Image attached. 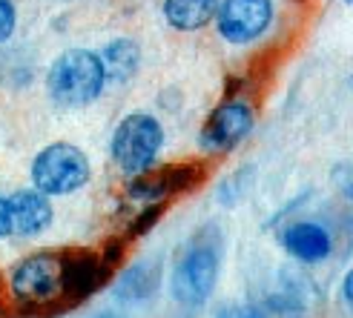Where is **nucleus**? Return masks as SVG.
Wrapping results in <instances>:
<instances>
[{
  "mask_svg": "<svg viewBox=\"0 0 353 318\" xmlns=\"http://www.w3.org/2000/svg\"><path fill=\"white\" fill-rule=\"evenodd\" d=\"M112 258L92 253H32L6 275L9 295L23 310H55L90 298L110 278Z\"/></svg>",
  "mask_w": 353,
  "mask_h": 318,
  "instance_id": "1",
  "label": "nucleus"
},
{
  "mask_svg": "<svg viewBox=\"0 0 353 318\" xmlns=\"http://www.w3.org/2000/svg\"><path fill=\"white\" fill-rule=\"evenodd\" d=\"M221 253L224 244L216 226H204L192 235L184 246L172 267V298L181 307H201L210 295H213L221 273Z\"/></svg>",
  "mask_w": 353,
  "mask_h": 318,
  "instance_id": "2",
  "label": "nucleus"
},
{
  "mask_svg": "<svg viewBox=\"0 0 353 318\" xmlns=\"http://www.w3.org/2000/svg\"><path fill=\"white\" fill-rule=\"evenodd\" d=\"M107 81V69L98 52L66 49L52 61L46 72V95L63 109H83L101 98Z\"/></svg>",
  "mask_w": 353,
  "mask_h": 318,
  "instance_id": "3",
  "label": "nucleus"
},
{
  "mask_svg": "<svg viewBox=\"0 0 353 318\" xmlns=\"http://www.w3.org/2000/svg\"><path fill=\"white\" fill-rule=\"evenodd\" d=\"M161 147H164L161 120L150 112H132L115 127L110 140V155L123 175L135 178V175H144L155 167Z\"/></svg>",
  "mask_w": 353,
  "mask_h": 318,
  "instance_id": "4",
  "label": "nucleus"
},
{
  "mask_svg": "<svg viewBox=\"0 0 353 318\" xmlns=\"http://www.w3.org/2000/svg\"><path fill=\"white\" fill-rule=\"evenodd\" d=\"M29 178L32 187H38L46 195L63 198V195H75L78 189L90 184L92 167L83 149H78L75 144H66V140H55V144L43 147L32 158Z\"/></svg>",
  "mask_w": 353,
  "mask_h": 318,
  "instance_id": "5",
  "label": "nucleus"
},
{
  "mask_svg": "<svg viewBox=\"0 0 353 318\" xmlns=\"http://www.w3.org/2000/svg\"><path fill=\"white\" fill-rule=\"evenodd\" d=\"M253 123H256L253 103H247L244 98H230L221 106H216L213 115L207 118L204 129L199 132V147L210 155L233 152L253 132Z\"/></svg>",
  "mask_w": 353,
  "mask_h": 318,
  "instance_id": "6",
  "label": "nucleus"
},
{
  "mask_svg": "<svg viewBox=\"0 0 353 318\" xmlns=\"http://www.w3.org/2000/svg\"><path fill=\"white\" fill-rule=\"evenodd\" d=\"M273 0H221L216 12V29L227 43L247 46L273 26Z\"/></svg>",
  "mask_w": 353,
  "mask_h": 318,
  "instance_id": "7",
  "label": "nucleus"
},
{
  "mask_svg": "<svg viewBox=\"0 0 353 318\" xmlns=\"http://www.w3.org/2000/svg\"><path fill=\"white\" fill-rule=\"evenodd\" d=\"M6 198H9V215H12V235L17 238H38L55 221L52 195L41 192L38 187H21Z\"/></svg>",
  "mask_w": 353,
  "mask_h": 318,
  "instance_id": "8",
  "label": "nucleus"
},
{
  "mask_svg": "<svg viewBox=\"0 0 353 318\" xmlns=\"http://www.w3.org/2000/svg\"><path fill=\"white\" fill-rule=\"evenodd\" d=\"M204 178V172L199 167H175V169H164V172H144L135 175L127 195L138 204H161L167 195H175V192H184L190 187H196Z\"/></svg>",
  "mask_w": 353,
  "mask_h": 318,
  "instance_id": "9",
  "label": "nucleus"
},
{
  "mask_svg": "<svg viewBox=\"0 0 353 318\" xmlns=\"http://www.w3.org/2000/svg\"><path fill=\"white\" fill-rule=\"evenodd\" d=\"M281 246L288 250V255H293L302 264H319L333 253V238L327 233V226L316 224V221H296L290 226H285L281 233Z\"/></svg>",
  "mask_w": 353,
  "mask_h": 318,
  "instance_id": "10",
  "label": "nucleus"
},
{
  "mask_svg": "<svg viewBox=\"0 0 353 318\" xmlns=\"http://www.w3.org/2000/svg\"><path fill=\"white\" fill-rule=\"evenodd\" d=\"M221 0H164V17L175 32H199L216 17Z\"/></svg>",
  "mask_w": 353,
  "mask_h": 318,
  "instance_id": "11",
  "label": "nucleus"
},
{
  "mask_svg": "<svg viewBox=\"0 0 353 318\" xmlns=\"http://www.w3.org/2000/svg\"><path fill=\"white\" fill-rule=\"evenodd\" d=\"M98 55H101V63H103V69H107L110 81H130L141 66V49L130 38L110 41Z\"/></svg>",
  "mask_w": 353,
  "mask_h": 318,
  "instance_id": "12",
  "label": "nucleus"
},
{
  "mask_svg": "<svg viewBox=\"0 0 353 318\" xmlns=\"http://www.w3.org/2000/svg\"><path fill=\"white\" fill-rule=\"evenodd\" d=\"M158 290V264L150 267V264H135V267L118 281L115 295L123 298V301H144Z\"/></svg>",
  "mask_w": 353,
  "mask_h": 318,
  "instance_id": "13",
  "label": "nucleus"
},
{
  "mask_svg": "<svg viewBox=\"0 0 353 318\" xmlns=\"http://www.w3.org/2000/svg\"><path fill=\"white\" fill-rule=\"evenodd\" d=\"M17 32V3L14 0H0V46L9 43Z\"/></svg>",
  "mask_w": 353,
  "mask_h": 318,
  "instance_id": "14",
  "label": "nucleus"
},
{
  "mask_svg": "<svg viewBox=\"0 0 353 318\" xmlns=\"http://www.w3.org/2000/svg\"><path fill=\"white\" fill-rule=\"evenodd\" d=\"M333 181H336V187L345 198H353V167L350 164H339L333 169Z\"/></svg>",
  "mask_w": 353,
  "mask_h": 318,
  "instance_id": "15",
  "label": "nucleus"
},
{
  "mask_svg": "<svg viewBox=\"0 0 353 318\" xmlns=\"http://www.w3.org/2000/svg\"><path fill=\"white\" fill-rule=\"evenodd\" d=\"M12 235V215H9V198L0 195V241Z\"/></svg>",
  "mask_w": 353,
  "mask_h": 318,
  "instance_id": "16",
  "label": "nucleus"
},
{
  "mask_svg": "<svg viewBox=\"0 0 353 318\" xmlns=\"http://www.w3.org/2000/svg\"><path fill=\"white\" fill-rule=\"evenodd\" d=\"M342 298H345V304L353 310V270L345 275V281H342Z\"/></svg>",
  "mask_w": 353,
  "mask_h": 318,
  "instance_id": "17",
  "label": "nucleus"
},
{
  "mask_svg": "<svg viewBox=\"0 0 353 318\" xmlns=\"http://www.w3.org/2000/svg\"><path fill=\"white\" fill-rule=\"evenodd\" d=\"M347 3H353V0H347Z\"/></svg>",
  "mask_w": 353,
  "mask_h": 318,
  "instance_id": "18",
  "label": "nucleus"
}]
</instances>
